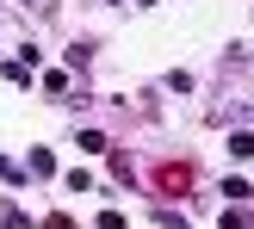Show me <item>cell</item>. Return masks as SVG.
I'll list each match as a JSON object with an SVG mask.
<instances>
[{
	"label": "cell",
	"instance_id": "6da1fadb",
	"mask_svg": "<svg viewBox=\"0 0 254 229\" xmlns=\"http://www.w3.org/2000/svg\"><path fill=\"white\" fill-rule=\"evenodd\" d=\"M186 186H192V168H161V192H186Z\"/></svg>",
	"mask_w": 254,
	"mask_h": 229
},
{
	"label": "cell",
	"instance_id": "7a4b0ae2",
	"mask_svg": "<svg viewBox=\"0 0 254 229\" xmlns=\"http://www.w3.org/2000/svg\"><path fill=\"white\" fill-rule=\"evenodd\" d=\"M50 229H74V223H68V217H50Z\"/></svg>",
	"mask_w": 254,
	"mask_h": 229
}]
</instances>
